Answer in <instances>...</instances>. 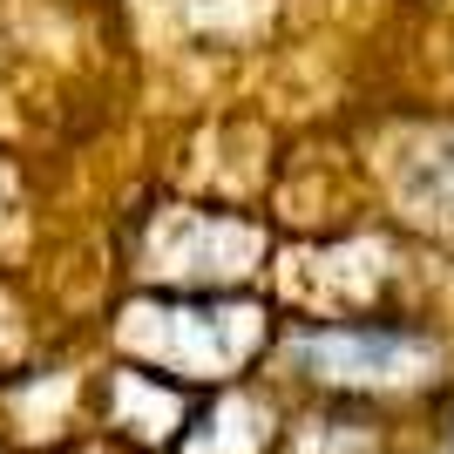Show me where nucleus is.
<instances>
[{
  "label": "nucleus",
  "mask_w": 454,
  "mask_h": 454,
  "mask_svg": "<svg viewBox=\"0 0 454 454\" xmlns=\"http://www.w3.org/2000/svg\"><path fill=\"white\" fill-rule=\"evenodd\" d=\"M271 319L251 299H217V292H176V299H136L122 340L170 380H231L258 360Z\"/></svg>",
  "instance_id": "obj_1"
},
{
  "label": "nucleus",
  "mask_w": 454,
  "mask_h": 454,
  "mask_svg": "<svg viewBox=\"0 0 454 454\" xmlns=\"http://www.w3.org/2000/svg\"><path fill=\"white\" fill-rule=\"evenodd\" d=\"M292 360L319 387H346V394H380V387H414L434 373L441 346L420 325L400 319H325L292 333Z\"/></svg>",
  "instance_id": "obj_2"
},
{
  "label": "nucleus",
  "mask_w": 454,
  "mask_h": 454,
  "mask_svg": "<svg viewBox=\"0 0 454 454\" xmlns=\"http://www.w3.org/2000/svg\"><path fill=\"white\" fill-rule=\"evenodd\" d=\"M150 258L170 285L190 292H217L258 271L265 258V231L238 217V210H210V204H163L150 217Z\"/></svg>",
  "instance_id": "obj_3"
},
{
  "label": "nucleus",
  "mask_w": 454,
  "mask_h": 454,
  "mask_svg": "<svg viewBox=\"0 0 454 454\" xmlns=\"http://www.w3.org/2000/svg\"><path fill=\"white\" fill-rule=\"evenodd\" d=\"M109 414H115V427H129V434L163 441L190 420V400H184V387H170L156 366H115L109 373Z\"/></svg>",
  "instance_id": "obj_4"
},
{
  "label": "nucleus",
  "mask_w": 454,
  "mask_h": 454,
  "mask_svg": "<svg viewBox=\"0 0 454 454\" xmlns=\"http://www.w3.org/2000/svg\"><path fill=\"white\" fill-rule=\"evenodd\" d=\"M400 197L427 217V224H454V122L427 129L400 163Z\"/></svg>",
  "instance_id": "obj_5"
}]
</instances>
